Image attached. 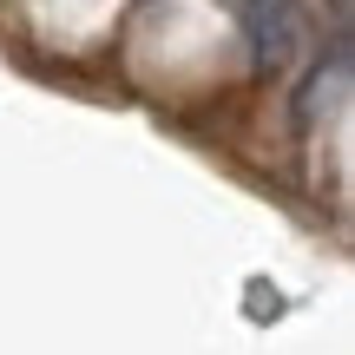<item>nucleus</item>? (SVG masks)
Segmentation results:
<instances>
[{"label":"nucleus","mask_w":355,"mask_h":355,"mask_svg":"<svg viewBox=\"0 0 355 355\" xmlns=\"http://www.w3.org/2000/svg\"><path fill=\"white\" fill-rule=\"evenodd\" d=\"M243 40H250V60L263 73H283L309 53V20L296 13V0H237Z\"/></svg>","instance_id":"f257e3e1"},{"label":"nucleus","mask_w":355,"mask_h":355,"mask_svg":"<svg viewBox=\"0 0 355 355\" xmlns=\"http://www.w3.org/2000/svg\"><path fill=\"white\" fill-rule=\"evenodd\" d=\"M343 99H349V53H336L329 73H316L303 92V125H316L322 112H343Z\"/></svg>","instance_id":"f03ea898"}]
</instances>
